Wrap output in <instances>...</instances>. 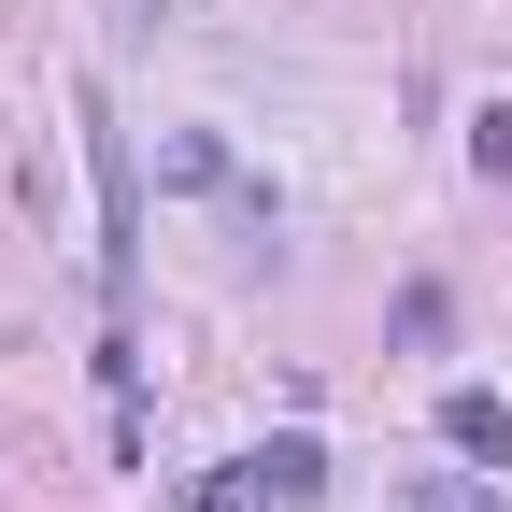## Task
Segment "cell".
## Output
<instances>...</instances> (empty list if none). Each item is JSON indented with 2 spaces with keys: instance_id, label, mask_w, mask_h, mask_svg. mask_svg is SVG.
Wrapping results in <instances>:
<instances>
[{
  "instance_id": "7a4b0ae2",
  "label": "cell",
  "mask_w": 512,
  "mask_h": 512,
  "mask_svg": "<svg viewBox=\"0 0 512 512\" xmlns=\"http://www.w3.org/2000/svg\"><path fill=\"white\" fill-rule=\"evenodd\" d=\"M441 441H456L470 470H512V399L498 384H456V399H441Z\"/></svg>"
},
{
  "instance_id": "8992f818",
  "label": "cell",
  "mask_w": 512,
  "mask_h": 512,
  "mask_svg": "<svg viewBox=\"0 0 512 512\" xmlns=\"http://www.w3.org/2000/svg\"><path fill=\"white\" fill-rule=\"evenodd\" d=\"M114 15H143V29H171V15H200V0H114Z\"/></svg>"
},
{
  "instance_id": "277c9868",
  "label": "cell",
  "mask_w": 512,
  "mask_h": 512,
  "mask_svg": "<svg viewBox=\"0 0 512 512\" xmlns=\"http://www.w3.org/2000/svg\"><path fill=\"white\" fill-rule=\"evenodd\" d=\"M399 512H512V498H498L484 470H413V484H399Z\"/></svg>"
},
{
  "instance_id": "6da1fadb",
  "label": "cell",
  "mask_w": 512,
  "mask_h": 512,
  "mask_svg": "<svg viewBox=\"0 0 512 512\" xmlns=\"http://www.w3.org/2000/svg\"><path fill=\"white\" fill-rule=\"evenodd\" d=\"M86 171H100V285L128 299V242H143V200H128V143L100 128V100H86Z\"/></svg>"
},
{
  "instance_id": "5b68a950",
  "label": "cell",
  "mask_w": 512,
  "mask_h": 512,
  "mask_svg": "<svg viewBox=\"0 0 512 512\" xmlns=\"http://www.w3.org/2000/svg\"><path fill=\"white\" fill-rule=\"evenodd\" d=\"M470 171H484V185H512V114H484V128H470Z\"/></svg>"
},
{
  "instance_id": "3957f363",
  "label": "cell",
  "mask_w": 512,
  "mask_h": 512,
  "mask_svg": "<svg viewBox=\"0 0 512 512\" xmlns=\"http://www.w3.org/2000/svg\"><path fill=\"white\" fill-rule=\"evenodd\" d=\"M256 484H271V512H299V498H328V441H271V456H256Z\"/></svg>"
}]
</instances>
